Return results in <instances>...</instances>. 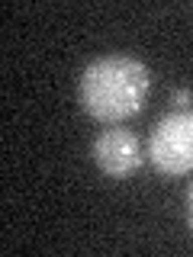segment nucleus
<instances>
[{
    "label": "nucleus",
    "instance_id": "1",
    "mask_svg": "<svg viewBox=\"0 0 193 257\" xmlns=\"http://www.w3.org/2000/svg\"><path fill=\"white\" fill-rule=\"evenodd\" d=\"M151 87L148 68L132 55H107L96 58L80 74V106L100 122H119L135 116L145 106Z\"/></svg>",
    "mask_w": 193,
    "mask_h": 257
},
{
    "label": "nucleus",
    "instance_id": "2",
    "mask_svg": "<svg viewBox=\"0 0 193 257\" xmlns=\"http://www.w3.org/2000/svg\"><path fill=\"white\" fill-rule=\"evenodd\" d=\"M148 158L167 177L193 171V109H177L158 119L148 135Z\"/></svg>",
    "mask_w": 193,
    "mask_h": 257
},
{
    "label": "nucleus",
    "instance_id": "3",
    "mask_svg": "<svg viewBox=\"0 0 193 257\" xmlns=\"http://www.w3.org/2000/svg\"><path fill=\"white\" fill-rule=\"evenodd\" d=\"M142 142L139 135L132 132V128H103L100 135L93 139V161L96 167H100L107 177H116V180H123V177L135 174L142 167Z\"/></svg>",
    "mask_w": 193,
    "mask_h": 257
},
{
    "label": "nucleus",
    "instance_id": "4",
    "mask_svg": "<svg viewBox=\"0 0 193 257\" xmlns=\"http://www.w3.org/2000/svg\"><path fill=\"white\" fill-rule=\"evenodd\" d=\"M174 103L180 109H190V103H193V93L190 90H174Z\"/></svg>",
    "mask_w": 193,
    "mask_h": 257
},
{
    "label": "nucleus",
    "instance_id": "5",
    "mask_svg": "<svg viewBox=\"0 0 193 257\" xmlns=\"http://www.w3.org/2000/svg\"><path fill=\"white\" fill-rule=\"evenodd\" d=\"M187 225H190V231H193V187L187 190Z\"/></svg>",
    "mask_w": 193,
    "mask_h": 257
}]
</instances>
